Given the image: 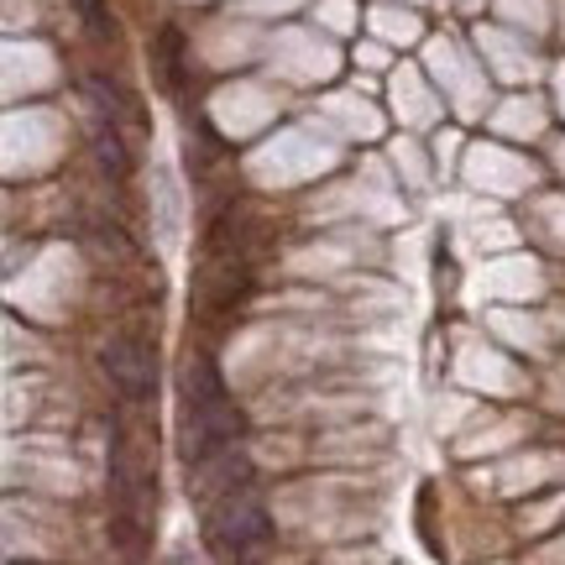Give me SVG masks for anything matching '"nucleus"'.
<instances>
[{"mask_svg": "<svg viewBox=\"0 0 565 565\" xmlns=\"http://www.w3.org/2000/svg\"><path fill=\"white\" fill-rule=\"evenodd\" d=\"M168 565H204V561L194 555V550H173V555H168Z\"/></svg>", "mask_w": 565, "mask_h": 565, "instance_id": "nucleus-7", "label": "nucleus"}, {"mask_svg": "<svg viewBox=\"0 0 565 565\" xmlns=\"http://www.w3.org/2000/svg\"><path fill=\"white\" fill-rule=\"evenodd\" d=\"M100 366L110 387L131 398V404H147L152 398V387H158V356H152V345L137 341V335H116V341L100 345Z\"/></svg>", "mask_w": 565, "mask_h": 565, "instance_id": "nucleus-3", "label": "nucleus"}, {"mask_svg": "<svg viewBox=\"0 0 565 565\" xmlns=\"http://www.w3.org/2000/svg\"><path fill=\"white\" fill-rule=\"evenodd\" d=\"M267 534H273V524H267V508L252 482L210 503V540L221 550H231L236 561H242V555H257V550L267 545Z\"/></svg>", "mask_w": 565, "mask_h": 565, "instance_id": "nucleus-2", "label": "nucleus"}, {"mask_svg": "<svg viewBox=\"0 0 565 565\" xmlns=\"http://www.w3.org/2000/svg\"><path fill=\"white\" fill-rule=\"evenodd\" d=\"M179 58H183V38H179V26H162V32H158V53H152L162 89H179Z\"/></svg>", "mask_w": 565, "mask_h": 565, "instance_id": "nucleus-5", "label": "nucleus"}, {"mask_svg": "<svg viewBox=\"0 0 565 565\" xmlns=\"http://www.w3.org/2000/svg\"><path fill=\"white\" fill-rule=\"evenodd\" d=\"M95 158H100V168H105V173H110L116 183L131 173V158H126L121 131H116V126H105V116L95 121Z\"/></svg>", "mask_w": 565, "mask_h": 565, "instance_id": "nucleus-4", "label": "nucleus"}, {"mask_svg": "<svg viewBox=\"0 0 565 565\" xmlns=\"http://www.w3.org/2000/svg\"><path fill=\"white\" fill-rule=\"evenodd\" d=\"M183 408H189V424H183V450H189V466H204L210 456H221L236 445L242 435V408L225 398V383L210 356H189V372H183Z\"/></svg>", "mask_w": 565, "mask_h": 565, "instance_id": "nucleus-1", "label": "nucleus"}, {"mask_svg": "<svg viewBox=\"0 0 565 565\" xmlns=\"http://www.w3.org/2000/svg\"><path fill=\"white\" fill-rule=\"evenodd\" d=\"M236 565H257V555H242V561H236Z\"/></svg>", "mask_w": 565, "mask_h": 565, "instance_id": "nucleus-8", "label": "nucleus"}, {"mask_svg": "<svg viewBox=\"0 0 565 565\" xmlns=\"http://www.w3.org/2000/svg\"><path fill=\"white\" fill-rule=\"evenodd\" d=\"M74 6H79L89 38H116V21H110V6H105V0H74Z\"/></svg>", "mask_w": 565, "mask_h": 565, "instance_id": "nucleus-6", "label": "nucleus"}]
</instances>
